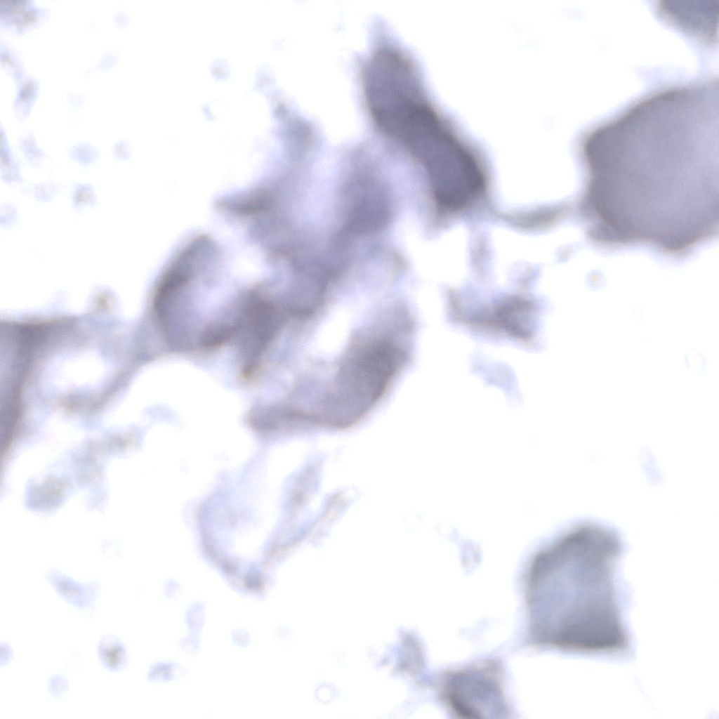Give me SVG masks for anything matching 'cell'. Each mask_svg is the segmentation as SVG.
<instances>
[{"label":"cell","mask_w":719,"mask_h":719,"mask_svg":"<svg viewBox=\"0 0 719 719\" xmlns=\"http://www.w3.org/2000/svg\"><path fill=\"white\" fill-rule=\"evenodd\" d=\"M48 579L56 592L75 607L89 610L94 606L99 592L96 583L80 584L58 574H51Z\"/></svg>","instance_id":"5b68a950"},{"label":"cell","mask_w":719,"mask_h":719,"mask_svg":"<svg viewBox=\"0 0 719 719\" xmlns=\"http://www.w3.org/2000/svg\"><path fill=\"white\" fill-rule=\"evenodd\" d=\"M503 685L500 665L487 661L445 674L441 696L459 718H503L507 713Z\"/></svg>","instance_id":"3957f363"},{"label":"cell","mask_w":719,"mask_h":719,"mask_svg":"<svg viewBox=\"0 0 719 719\" xmlns=\"http://www.w3.org/2000/svg\"><path fill=\"white\" fill-rule=\"evenodd\" d=\"M622 550L616 531L593 522L572 526L539 550L526 574L531 640L583 653L626 649L614 580Z\"/></svg>","instance_id":"7a4b0ae2"},{"label":"cell","mask_w":719,"mask_h":719,"mask_svg":"<svg viewBox=\"0 0 719 719\" xmlns=\"http://www.w3.org/2000/svg\"><path fill=\"white\" fill-rule=\"evenodd\" d=\"M719 0H667L658 10L667 22L706 44L718 39Z\"/></svg>","instance_id":"277c9868"},{"label":"cell","mask_w":719,"mask_h":719,"mask_svg":"<svg viewBox=\"0 0 719 719\" xmlns=\"http://www.w3.org/2000/svg\"><path fill=\"white\" fill-rule=\"evenodd\" d=\"M98 654L102 664L112 671L124 668L127 663L126 650L123 642L112 635L101 638L98 646Z\"/></svg>","instance_id":"8992f818"},{"label":"cell","mask_w":719,"mask_h":719,"mask_svg":"<svg viewBox=\"0 0 719 719\" xmlns=\"http://www.w3.org/2000/svg\"><path fill=\"white\" fill-rule=\"evenodd\" d=\"M685 364L689 369L694 371H701L706 366V358L701 352L692 349L689 350L685 356Z\"/></svg>","instance_id":"52a82bcc"},{"label":"cell","mask_w":719,"mask_h":719,"mask_svg":"<svg viewBox=\"0 0 719 719\" xmlns=\"http://www.w3.org/2000/svg\"><path fill=\"white\" fill-rule=\"evenodd\" d=\"M719 84L647 95L581 139L587 236L688 255L718 233Z\"/></svg>","instance_id":"6da1fadb"},{"label":"cell","mask_w":719,"mask_h":719,"mask_svg":"<svg viewBox=\"0 0 719 719\" xmlns=\"http://www.w3.org/2000/svg\"><path fill=\"white\" fill-rule=\"evenodd\" d=\"M12 655L11 649L9 645L6 642L1 643V656H0V664L3 666L6 664L10 659Z\"/></svg>","instance_id":"9c48e42d"},{"label":"cell","mask_w":719,"mask_h":719,"mask_svg":"<svg viewBox=\"0 0 719 719\" xmlns=\"http://www.w3.org/2000/svg\"><path fill=\"white\" fill-rule=\"evenodd\" d=\"M67 689V680L60 675H53L48 680V690L50 694L54 697L62 696Z\"/></svg>","instance_id":"ba28073f"}]
</instances>
